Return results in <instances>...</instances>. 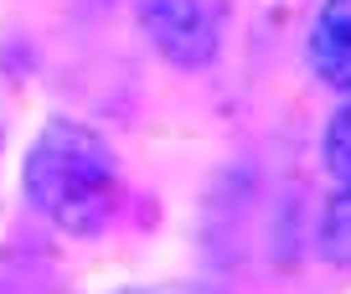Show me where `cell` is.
Listing matches in <instances>:
<instances>
[{"mask_svg": "<svg viewBox=\"0 0 351 294\" xmlns=\"http://www.w3.org/2000/svg\"><path fill=\"white\" fill-rule=\"evenodd\" d=\"M140 21L176 67H202L217 57V0H140Z\"/></svg>", "mask_w": 351, "mask_h": 294, "instance_id": "obj_2", "label": "cell"}, {"mask_svg": "<svg viewBox=\"0 0 351 294\" xmlns=\"http://www.w3.org/2000/svg\"><path fill=\"white\" fill-rule=\"evenodd\" d=\"M326 160H330V171H336L341 181H351V103L336 109L330 124H326Z\"/></svg>", "mask_w": 351, "mask_h": 294, "instance_id": "obj_5", "label": "cell"}, {"mask_svg": "<svg viewBox=\"0 0 351 294\" xmlns=\"http://www.w3.org/2000/svg\"><path fill=\"white\" fill-rule=\"evenodd\" d=\"M310 67L320 83L351 88V0H326L310 26Z\"/></svg>", "mask_w": 351, "mask_h": 294, "instance_id": "obj_3", "label": "cell"}, {"mask_svg": "<svg viewBox=\"0 0 351 294\" xmlns=\"http://www.w3.org/2000/svg\"><path fill=\"white\" fill-rule=\"evenodd\" d=\"M320 253L336 269H351V181H341V191L326 201V222H320Z\"/></svg>", "mask_w": 351, "mask_h": 294, "instance_id": "obj_4", "label": "cell"}, {"mask_svg": "<svg viewBox=\"0 0 351 294\" xmlns=\"http://www.w3.org/2000/svg\"><path fill=\"white\" fill-rule=\"evenodd\" d=\"M26 196L62 232H104L124 201V175L109 145L73 119H52L26 155Z\"/></svg>", "mask_w": 351, "mask_h": 294, "instance_id": "obj_1", "label": "cell"}]
</instances>
